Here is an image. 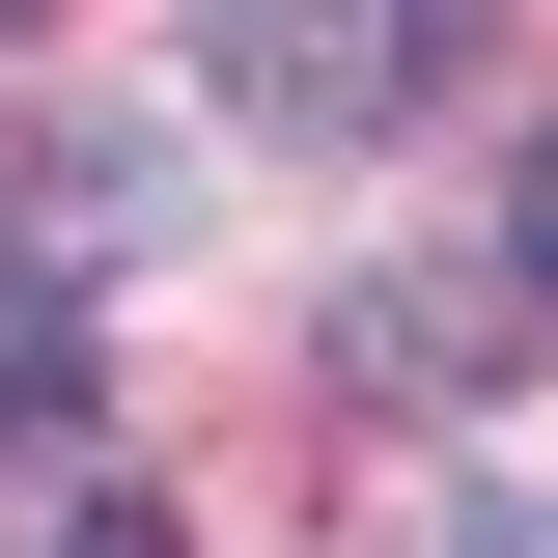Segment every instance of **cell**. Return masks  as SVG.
<instances>
[{"mask_svg": "<svg viewBox=\"0 0 558 558\" xmlns=\"http://www.w3.org/2000/svg\"><path fill=\"white\" fill-rule=\"evenodd\" d=\"M447 28V0H196V84L252 140H336V112H391V57Z\"/></svg>", "mask_w": 558, "mask_h": 558, "instance_id": "6da1fadb", "label": "cell"}, {"mask_svg": "<svg viewBox=\"0 0 558 558\" xmlns=\"http://www.w3.org/2000/svg\"><path fill=\"white\" fill-rule=\"evenodd\" d=\"M0 252H57V279L168 252V168H140V140H28V168H0Z\"/></svg>", "mask_w": 558, "mask_h": 558, "instance_id": "3957f363", "label": "cell"}, {"mask_svg": "<svg viewBox=\"0 0 558 558\" xmlns=\"http://www.w3.org/2000/svg\"><path fill=\"white\" fill-rule=\"evenodd\" d=\"M475 558H558V502H502V531H475Z\"/></svg>", "mask_w": 558, "mask_h": 558, "instance_id": "5b68a950", "label": "cell"}, {"mask_svg": "<svg viewBox=\"0 0 558 558\" xmlns=\"http://www.w3.org/2000/svg\"><path fill=\"white\" fill-rule=\"evenodd\" d=\"M363 363H391V391H502V363H475V307H447V279H363Z\"/></svg>", "mask_w": 558, "mask_h": 558, "instance_id": "277c9868", "label": "cell"}, {"mask_svg": "<svg viewBox=\"0 0 558 558\" xmlns=\"http://www.w3.org/2000/svg\"><path fill=\"white\" fill-rule=\"evenodd\" d=\"M0 28H57V0H0Z\"/></svg>", "mask_w": 558, "mask_h": 558, "instance_id": "52a82bcc", "label": "cell"}, {"mask_svg": "<svg viewBox=\"0 0 558 558\" xmlns=\"http://www.w3.org/2000/svg\"><path fill=\"white\" fill-rule=\"evenodd\" d=\"M0 475H28V558H168V475H112V447H84L57 363H0Z\"/></svg>", "mask_w": 558, "mask_h": 558, "instance_id": "7a4b0ae2", "label": "cell"}, {"mask_svg": "<svg viewBox=\"0 0 558 558\" xmlns=\"http://www.w3.org/2000/svg\"><path fill=\"white\" fill-rule=\"evenodd\" d=\"M531 307H558V168H531Z\"/></svg>", "mask_w": 558, "mask_h": 558, "instance_id": "8992f818", "label": "cell"}]
</instances>
